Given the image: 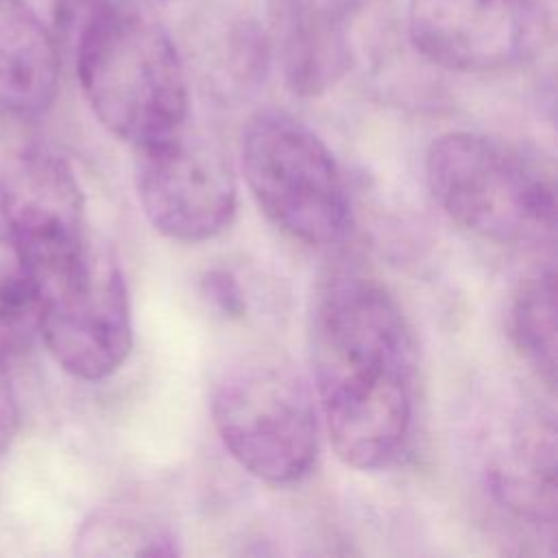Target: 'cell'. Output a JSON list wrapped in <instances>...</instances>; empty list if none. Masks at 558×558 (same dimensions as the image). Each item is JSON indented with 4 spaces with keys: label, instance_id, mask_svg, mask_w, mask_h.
<instances>
[{
    "label": "cell",
    "instance_id": "obj_13",
    "mask_svg": "<svg viewBox=\"0 0 558 558\" xmlns=\"http://www.w3.org/2000/svg\"><path fill=\"white\" fill-rule=\"evenodd\" d=\"M39 338V292L0 218V368L11 371Z\"/></svg>",
    "mask_w": 558,
    "mask_h": 558
},
{
    "label": "cell",
    "instance_id": "obj_11",
    "mask_svg": "<svg viewBox=\"0 0 558 558\" xmlns=\"http://www.w3.org/2000/svg\"><path fill=\"white\" fill-rule=\"evenodd\" d=\"M57 37L24 0H0V111L33 118L59 89Z\"/></svg>",
    "mask_w": 558,
    "mask_h": 558
},
{
    "label": "cell",
    "instance_id": "obj_12",
    "mask_svg": "<svg viewBox=\"0 0 558 558\" xmlns=\"http://www.w3.org/2000/svg\"><path fill=\"white\" fill-rule=\"evenodd\" d=\"M556 445L554 425H530L510 447L508 458L488 469L493 497L519 517L536 523L556 521Z\"/></svg>",
    "mask_w": 558,
    "mask_h": 558
},
{
    "label": "cell",
    "instance_id": "obj_14",
    "mask_svg": "<svg viewBox=\"0 0 558 558\" xmlns=\"http://www.w3.org/2000/svg\"><path fill=\"white\" fill-rule=\"evenodd\" d=\"M510 333L523 360L554 388L556 381V272L551 266L527 277L512 299Z\"/></svg>",
    "mask_w": 558,
    "mask_h": 558
},
{
    "label": "cell",
    "instance_id": "obj_10",
    "mask_svg": "<svg viewBox=\"0 0 558 558\" xmlns=\"http://www.w3.org/2000/svg\"><path fill=\"white\" fill-rule=\"evenodd\" d=\"M360 0H270L288 87L320 96L349 70V26Z\"/></svg>",
    "mask_w": 558,
    "mask_h": 558
},
{
    "label": "cell",
    "instance_id": "obj_1",
    "mask_svg": "<svg viewBox=\"0 0 558 558\" xmlns=\"http://www.w3.org/2000/svg\"><path fill=\"white\" fill-rule=\"evenodd\" d=\"M314 397L336 456L388 466L412 427L414 344L395 296L353 266L318 277L307 310Z\"/></svg>",
    "mask_w": 558,
    "mask_h": 558
},
{
    "label": "cell",
    "instance_id": "obj_17",
    "mask_svg": "<svg viewBox=\"0 0 558 558\" xmlns=\"http://www.w3.org/2000/svg\"><path fill=\"white\" fill-rule=\"evenodd\" d=\"M20 429V405L9 381V373L0 368V458L11 447Z\"/></svg>",
    "mask_w": 558,
    "mask_h": 558
},
{
    "label": "cell",
    "instance_id": "obj_16",
    "mask_svg": "<svg viewBox=\"0 0 558 558\" xmlns=\"http://www.w3.org/2000/svg\"><path fill=\"white\" fill-rule=\"evenodd\" d=\"M203 299L222 316L240 318L246 310V299L240 288V281L231 270L211 268L201 277Z\"/></svg>",
    "mask_w": 558,
    "mask_h": 558
},
{
    "label": "cell",
    "instance_id": "obj_4",
    "mask_svg": "<svg viewBox=\"0 0 558 558\" xmlns=\"http://www.w3.org/2000/svg\"><path fill=\"white\" fill-rule=\"evenodd\" d=\"M438 207L464 231L495 244L551 240L554 183L521 148L484 133L449 131L425 153Z\"/></svg>",
    "mask_w": 558,
    "mask_h": 558
},
{
    "label": "cell",
    "instance_id": "obj_6",
    "mask_svg": "<svg viewBox=\"0 0 558 558\" xmlns=\"http://www.w3.org/2000/svg\"><path fill=\"white\" fill-rule=\"evenodd\" d=\"M39 338L54 362L76 379L100 381L131 353L133 318L116 255L89 240L65 270L37 286Z\"/></svg>",
    "mask_w": 558,
    "mask_h": 558
},
{
    "label": "cell",
    "instance_id": "obj_3",
    "mask_svg": "<svg viewBox=\"0 0 558 558\" xmlns=\"http://www.w3.org/2000/svg\"><path fill=\"white\" fill-rule=\"evenodd\" d=\"M211 416L229 456L262 482L294 484L316 462L318 403L281 351H248L225 366L211 390Z\"/></svg>",
    "mask_w": 558,
    "mask_h": 558
},
{
    "label": "cell",
    "instance_id": "obj_15",
    "mask_svg": "<svg viewBox=\"0 0 558 558\" xmlns=\"http://www.w3.org/2000/svg\"><path fill=\"white\" fill-rule=\"evenodd\" d=\"M76 551L89 556H172L174 536L159 523L118 510L92 514L76 538Z\"/></svg>",
    "mask_w": 558,
    "mask_h": 558
},
{
    "label": "cell",
    "instance_id": "obj_8",
    "mask_svg": "<svg viewBox=\"0 0 558 558\" xmlns=\"http://www.w3.org/2000/svg\"><path fill=\"white\" fill-rule=\"evenodd\" d=\"M414 48L453 72H497L532 59L549 35L543 0H410Z\"/></svg>",
    "mask_w": 558,
    "mask_h": 558
},
{
    "label": "cell",
    "instance_id": "obj_9",
    "mask_svg": "<svg viewBox=\"0 0 558 558\" xmlns=\"http://www.w3.org/2000/svg\"><path fill=\"white\" fill-rule=\"evenodd\" d=\"M0 218L35 286L76 262L92 240L72 166L44 146L22 148L7 161L0 174Z\"/></svg>",
    "mask_w": 558,
    "mask_h": 558
},
{
    "label": "cell",
    "instance_id": "obj_7",
    "mask_svg": "<svg viewBox=\"0 0 558 558\" xmlns=\"http://www.w3.org/2000/svg\"><path fill=\"white\" fill-rule=\"evenodd\" d=\"M135 192L153 229L174 242L216 238L238 207L235 172L225 148L190 133L187 124L135 148Z\"/></svg>",
    "mask_w": 558,
    "mask_h": 558
},
{
    "label": "cell",
    "instance_id": "obj_2",
    "mask_svg": "<svg viewBox=\"0 0 558 558\" xmlns=\"http://www.w3.org/2000/svg\"><path fill=\"white\" fill-rule=\"evenodd\" d=\"M70 41L83 96L111 135L144 148L187 124L183 61L146 7L98 0Z\"/></svg>",
    "mask_w": 558,
    "mask_h": 558
},
{
    "label": "cell",
    "instance_id": "obj_5",
    "mask_svg": "<svg viewBox=\"0 0 558 558\" xmlns=\"http://www.w3.org/2000/svg\"><path fill=\"white\" fill-rule=\"evenodd\" d=\"M240 166L257 207L290 238L331 246L347 235L351 201L340 166L294 116L255 113L242 131Z\"/></svg>",
    "mask_w": 558,
    "mask_h": 558
}]
</instances>
